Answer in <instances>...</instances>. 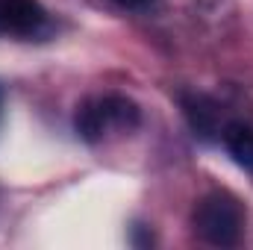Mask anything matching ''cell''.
Returning <instances> with one entry per match:
<instances>
[{
  "label": "cell",
  "instance_id": "5b68a950",
  "mask_svg": "<svg viewBox=\"0 0 253 250\" xmlns=\"http://www.w3.org/2000/svg\"><path fill=\"white\" fill-rule=\"evenodd\" d=\"M221 135H224V144H227L230 156L236 159V165H242L245 171L253 174V129L245 124H227Z\"/></svg>",
  "mask_w": 253,
  "mask_h": 250
},
{
  "label": "cell",
  "instance_id": "3957f363",
  "mask_svg": "<svg viewBox=\"0 0 253 250\" xmlns=\"http://www.w3.org/2000/svg\"><path fill=\"white\" fill-rule=\"evenodd\" d=\"M183 109H186V118H189L194 135L200 138H212L218 132V115H215V106L200 97V94H186L183 97Z\"/></svg>",
  "mask_w": 253,
  "mask_h": 250
},
{
  "label": "cell",
  "instance_id": "277c9868",
  "mask_svg": "<svg viewBox=\"0 0 253 250\" xmlns=\"http://www.w3.org/2000/svg\"><path fill=\"white\" fill-rule=\"evenodd\" d=\"M74 126H77V132H80L85 141H97V138H103V132L109 129V118H106V109H103V97H97V100H85V103L77 109Z\"/></svg>",
  "mask_w": 253,
  "mask_h": 250
},
{
  "label": "cell",
  "instance_id": "7a4b0ae2",
  "mask_svg": "<svg viewBox=\"0 0 253 250\" xmlns=\"http://www.w3.org/2000/svg\"><path fill=\"white\" fill-rule=\"evenodd\" d=\"M44 24V9L36 0H0V30L33 36Z\"/></svg>",
  "mask_w": 253,
  "mask_h": 250
},
{
  "label": "cell",
  "instance_id": "ba28073f",
  "mask_svg": "<svg viewBox=\"0 0 253 250\" xmlns=\"http://www.w3.org/2000/svg\"><path fill=\"white\" fill-rule=\"evenodd\" d=\"M3 97H6V88L0 85V109H3Z\"/></svg>",
  "mask_w": 253,
  "mask_h": 250
},
{
  "label": "cell",
  "instance_id": "8992f818",
  "mask_svg": "<svg viewBox=\"0 0 253 250\" xmlns=\"http://www.w3.org/2000/svg\"><path fill=\"white\" fill-rule=\"evenodd\" d=\"M103 109H106V118H109V129H132L138 126V106L132 100H126L121 94H109L103 97Z\"/></svg>",
  "mask_w": 253,
  "mask_h": 250
},
{
  "label": "cell",
  "instance_id": "52a82bcc",
  "mask_svg": "<svg viewBox=\"0 0 253 250\" xmlns=\"http://www.w3.org/2000/svg\"><path fill=\"white\" fill-rule=\"evenodd\" d=\"M121 6H126V9H144V6H150L153 0H118Z\"/></svg>",
  "mask_w": 253,
  "mask_h": 250
},
{
  "label": "cell",
  "instance_id": "6da1fadb",
  "mask_svg": "<svg viewBox=\"0 0 253 250\" xmlns=\"http://www.w3.org/2000/svg\"><path fill=\"white\" fill-rule=\"evenodd\" d=\"M242 206L239 200H233L230 194H206L197 209H194V230L203 242L215 245V248H233L242 236Z\"/></svg>",
  "mask_w": 253,
  "mask_h": 250
}]
</instances>
